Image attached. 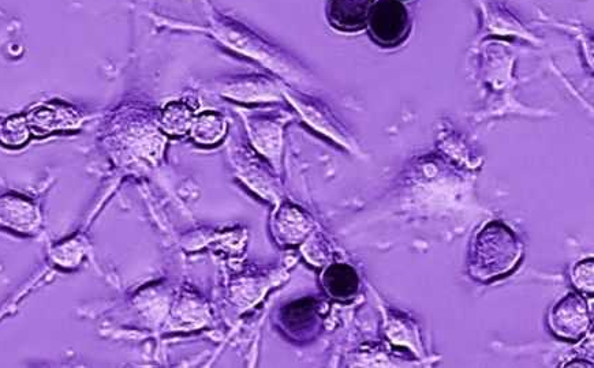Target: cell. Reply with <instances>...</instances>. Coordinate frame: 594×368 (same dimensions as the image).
Returning <instances> with one entry per match:
<instances>
[{"instance_id": "6da1fadb", "label": "cell", "mask_w": 594, "mask_h": 368, "mask_svg": "<svg viewBox=\"0 0 594 368\" xmlns=\"http://www.w3.org/2000/svg\"><path fill=\"white\" fill-rule=\"evenodd\" d=\"M521 257V244L506 225L493 221L478 232L473 247L472 274L480 280L507 273Z\"/></svg>"}, {"instance_id": "7a4b0ae2", "label": "cell", "mask_w": 594, "mask_h": 368, "mask_svg": "<svg viewBox=\"0 0 594 368\" xmlns=\"http://www.w3.org/2000/svg\"><path fill=\"white\" fill-rule=\"evenodd\" d=\"M371 37L381 47H398L410 33V17L405 5L398 0L375 3L368 21Z\"/></svg>"}, {"instance_id": "3957f363", "label": "cell", "mask_w": 594, "mask_h": 368, "mask_svg": "<svg viewBox=\"0 0 594 368\" xmlns=\"http://www.w3.org/2000/svg\"><path fill=\"white\" fill-rule=\"evenodd\" d=\"M554 332L564 339L577 340L589 326L588 306L581 296L569 294L554 307L551 313Z\"/></svg>"}, {"instance_id": "277c9868", "label": "cell", "mask_w": 594, "mask_h": 368, "mask_svg": "<svg viewBox=\"0 0 594 368\" xmlns=\"http://www.w3.org/2000/svg\"><path fill=\"white\" fill-rule=\"evenodd\" d=\"M26 120L31 133L36 137H46L56 131L74 130L81 123L78 112L62 103L41 105L29 112Z\"/></svg>"}, {"instance_id": "5b68a950", "label": "cell", "mask_w": 594, "mask_h": 368, "mask_svg": "<svg viewBox=\"0 0 594 368\" xmlns=\"http://www.w3.org/2000/svg\"><path fill=\"white\" fill-rule=\"evenodd\" d=\"M376 0H327L325 15L332 28L354 33L368 26Z\"/></svg>"}, {"instance_id": "8992f818", "label": "cell", "mask_w": 594, "mask_h": 368, "mask_svg": "<svg viewBox=\"0 0 594 368\" xmlns=\"http://www.w3.org/2000/svg\"><path fill=\"white\" fill-rule=\"evenodd\" d=\"M325 291L332 298L339 300L350 299L357 294L360 287L357 272L351 266L345 264H334L325 270L323 274Z\"/></svg>"}, {"instance_id": "52a82bcc", "label": "cell", "mask_w": 594, "mask_h": 368, "mask_svg": "<svg viewBox=\"0 0 594 368\" xmlns=\"http://www.w3.org/2000/svg\"><path fill=\"white\" fill-rule=\"evenodd\" d=\"M226 120L215 111L203 112L193 120L192 135L198 144L214 145L226 134Z\"/></svg>"}, {"instance_id": "ba28073f", "label": "cell", "mask_w": 594, "mask_h": 368, "mask_svg": "<svg viewBox=\"0 0 594 368\" xmlns=\"http://www.w3.org/2000/svg\"><path fill=\"white\" fill-rule=\"evenodd\" d=\"M193 111L188 104L177 101L170 103L163 112L162 125L167 133L185 134L192 129Z\"/></svg>"}, {"instance_id": "9c48e42d", "label": "cell", "mask_w": 594, "mask_h": 368, "mask_svg": "<svg viewBox=\"0 0 594 368\" xmlns=\"http://www.w3.org/2000/svg\"><path fill=\"white\" fill-rule=\"evenodd\" d=\"M272 85L268 81L249 78V80L235 82L224 88L226 96L234 97L235 100L256 101L271 96Z\"/></svg>"}, {"instance_id": "30bf717a", "label": "cell", "mask_w": 594, "mask_h": 368, "mask_svg": "<svg viewBox=\"0 0 594 368\" xmlns=\"http://www.w3.org/2000/svg\"><path fill=\"white\" fill-rule=\"evenodd\" d=\"M31 134L25 116H11L0 126V142L7 148H21L29 141Z\"/></svg>"}, {"instance_id": "8fae6325", "label": "cell", "mask_w": 594, "mask_h": 368, "mask_svg": "<svg viewBox=\"0 0 594 368\" xmlns=\"http://www.w3.org/2000/svg\"><path fill=\"white\" fill-rule=\"evenodd\" d=\"M252 130L250 133L253 135L254 144L257 145L261 152H264L265 155L276 153V146L280 145L278 126L267 122H257L254 123Z\"/></svg>"}, {"instance_id": "7c38bea8", "label": "cell", "mask_w": 594, "mask_h": 368, "mask_svg": "<svg viewBox=\"0 0 594 368\" xmlns=\"http://www.w3.org/2000/svg\"><path fill=\"white\" fill-rule=\"evenodd\" d=\"M574 281L579 288L585 289V291H593V262L584 261L581 264L575 266L574 269Z\"/></svg>"}, {"instance_id": "4fadbf2b", "label": "cell", "mask_w": 594, "mask_h": 368, "mask_svg": "<svg viewBox=\"0 0 594 368\" xmlns=\"http://www.w3.org/2000/svg\"><path fill=\"white\" fill-rule=\"evenodd\" d=\"M398 2H402V0H398Z\"/></svg>"}]
</instances>
